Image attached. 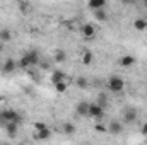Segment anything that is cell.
Here are the masks:
<instances>
[{"instance_id": "obj_1", "label": "cell", "mask_w": 147, "mask_h": 145, "mask_svg": "<svg viewBox=\"0 0 147 145\" xmlns=\"http://www.w3.org/2000/svg\"><path fill=\"white\" fill-rule=\"evenodd\" d=\"M22 118L17 111L14 109H2L0 111V123L2 125H7V123H16V125H21Z\"/></svg>"}, {"instance_id": "obj_2", "label": "cell", "mask_w": 147, "mask_h": 145, "mask_svg": "<svg viewBox=\"0 0 147 145\" xmlns=\"http://www.w3.org/2000/svg\"><path fill=\"white\" fill-rule=\"evenodd\" d=\"M108 89H110V92H113V94L123 92V89H125V80H123L121 77H118V75H113V77L108 79Z\"/></svg>"}, {"instance_id": "obj_3", "label": "cell", "mask_w": 147, "mask_h": 145, "mask_svg": "<svg viewBox=\"0 0 147 145\" xmlns=\"http://www.w3.org/2000/svg\"><path fill=\"white\" fill-rule=\"evenodd\" d=\"M80 34H82L84 39H87V41L94 39V38H96V26H94V24H84V26L80 28Z\"/></svg>"}, {"instance_id": "obj_4", "label": "cell", "mask_w": 147, "mask_h": 145, "mask_svg": "<svg viewBox=\"0 0 147 145\" xmlns=\"http://www.w3.org/2000/svg\"><path fill=\"white\" fill-rule=\"evenodd\" d=\"M103 116H105V109L101 108L99 104H96V103H91L89 104V118L103 119Z\"/></svg>"}, {"instance_id": "obj_5", "label": "cell", "mask_w": 147, "mask_h": 145, "mask_svg": "<svg viewBox=\"0 0 147 145\" xmlns=\"http://www.w3.org/2000/svg\"><path fill=\"white\" fill-rule=\"evenodd\" d=\"M26 60H28V63H29V67L33 68V67H36L38 63H39V55H38V51H28V53H24L22 55Z\"/></svg>"}, {"instance_id": "obj_6", "label": "cell", "mask_w": 147, "mask_h": 145, "mask_svg": "<svg viewBox=\"0 0 147 145\" xmlns=\"http://www.w3.org/2000/svg\"><path fill=\"white\" fill-rule=\"evenodd\" d=\"M89 104H91V103H87V101H80V103L75 106V113H77L79 116H82V118L89 116Z\"/></svg>"}, {"instance_id": "obj_7", "label": "cell", "mask_w": 147, "mask_h": 145, "mask_svg": "<svg viewBox=\"0 0 147 145\" xmlns=\"http://www.w3.org/2000/svg\"><path fill=\"white\" fill-rule=\"evenodd\" d=\"M137 119V111L134 108H127L123 113V123H134Z\"/></svg>"}, {"instance_id": "obj_8", "label": "cell", "mask_w": 147, "mask_h": 145, "mask_svg": "<svg viewBox=\"0 0 147 145\" xmlns=\"http://www.w3.org/2000/svg\"><path fill=\"white\" fill-rule=\"evenodd\" d=\"M3 73H12L17 70V60H12V58H9V60H5V63H3Z\"/></svg>"}, {"instance_id": "obj_9", "label": "cell", "mask_w": 147, "mask_h": 145, "mask_svg": "<svg viewBox=\"0 0 147 145\" xmlns=\"http://www.w3.org/2000/svg\"><path fill=\"white\" fill-rule=\"evenodd\" d=\"M123 68H130V67H134L135 65V58L132 56V55H123L121 58H120V62H118Z\"/></svg>"}, {"instance_id": "obj_10", "label": "cell", "mask_w": 147, "mask_h": 145, "mask_svg": "<svg viewBox=\"0 0 147 145\" xmlns=\"http://www.w3.org/2000/svg\"><path fill=\"white\" fill-rule=\"evenodd\" d=\"M108 132L113 133V135H120V133L123 132V123H120V121H111L110 125H108Z\"/></svg>"}, {"instance_id": "obj_11", "label": "cell", "mask_w": 147, "mask_h": 145, "mask_svg": "<svg viewBox=\"0 0 147 145\" xmlns=\"http://www.w3.org/2000/svg\"><path fill=\"white\" fill-rule=\"evenodd\" d=\"M51 137V130L46 128V130H41V132H34V140L38 142H43V140H48Z\"/></svg>"}, {"instance_id": "obj_12", "label": "cell", "mask_w": 147, "mask_h": 145, "mask_svg": "<svg viewBox=\"0 0 147 145\" xmlns=\"http://www.w3.org/2000/svg\"><path fill=\"white\" fill-rule=\"evenodd\" d=\"M92 58H94V55H92V51H89V50L82 51V55H80L82 65H91V63H92Z\"/></svg>"}, {"instance_id": "obj_13", "label": "cell", "mask_w": 147, "mask_h": 145, "mask_svg": "<svg viewBox=\"0 0 147 145\" xmlns=\"http://www.w3.org/2000/svg\"><path fill=\"white\" fill-rule=\"evenodd\" d=\"M3 128H5L9 137H16L19 132V125H16V123H7V125H3Z\"/></svg>"}, {"instance_id": "obj_14", "label": "cell", "mask_w": 147, "mask_h": 145, "mask_svg": "<svg viewBox=\"0 0 147 145\" xmlns=\"http://www.w3.org/2000/svg\"><path fill=\"white\" fill-rule=\"evenodd\" d=\"M50 80H51V84H53V85H55V84H58V82H63V80H65V73L62 72V70H55V72L51 73Z\"/></svg>"}, {"instance_id": "obj_15", "label": "cell", "mask_w": 147, "mask_h": 145, "mask_svg": "<svg viewBox=\"0 0 147 145\" xmlns=\"http://www.w3.org/2000/svg\"><path fill=\"white\" fill-rule=\"evenodd\" d=\"M105 5H106V2H105V0H91V2L87 3V7H89V9H92L94 12H96V10L105 9Z\"/></svg>"}, {"instance_id": "obj_16", "label": "cell", "mask_w": 147, "mask_h": 145, "mask_svg": "<svg viewBox=\"0 0 147 145\" xmlns=\"http://www.w3.org/2000/svg\"><path fill=\"white\" fill-rule=\"evenodd\" d=\"M10 39H12V33H10V29L2 28V29H0V43H9Z\"/></svg>"}, {"instance_id": "obj_17", "label": "cell", "mask_w": 147, "mask_h": 145, "mask_svg": "<svg viewBox=\"0 0 147 145\" xmlns=\"http://www.w3.org/2000/svg\"><path fill=\"white\" fill-rule=\"evenodd\" d=\"M134 28H135V31H146L147 29V21L142 19V17L135 19V21H134Z\"/></svg>"}, {"instance_id": "obj_18", "label": "cell", "mask_w": 147, "mask_h": 145, "mask_svg": "<svg viewBox=\"0 0 147 145\" xmlns=\"http://www.w3.org/2000/svg\"><path fill=\"white\" fill-rule=\"evenodd\" d=\"M53 87H55V91H57L58 94H65V92H67V89H69V82H67V80H63V82L55 84Z\"/></svg>"}, {"instance_id": "obj_19", "label": "cell", "mask_w": 147, "mask_h": 145, "mask_svg": "<svg viewBox=\"0 0 147 145\" xmlns=\"http://www.w3.org/2000/svg\"><path fill=\"white\" fill-rule=\"evenodd\" d=\"M75 130H77V128H75L74 123H70V121H65V123H63V133H65V135H74Z\"/></svg>"}, {"instance_id": "obj_20", "label": "cell", "mask_w": 147, "mask_h": 145, "mask_svg": "<svg viewBox=\"0 0 147 145\" xmlns=\"http://www.w3.org/2000/svg\"><path fill=\"white\" fill-rule=\"evenodd\" d=\"M65 60H67V53L63 50H57L55 51V62L57 63H63Z\"/></svg>"}, {"instance_id": "obj_21", "label": "cell", "mask_w": 147, "mask_h": 145, "mask_svg": "<svg viewBox=\"0 0 147 145\" xmlns=\"http://www.w3.org/2000/svg\"><path fill=\"white\" fill-rule=\"evenodd\" d=\"M94 17H96L98 21L105 22V21L108 19V14H106V10H105V9H101V10H96V12H94Z\"/></svg>"}, {"instance_id": "obj_22", "label": "cell", "mask_w": 147, "mask_h": 145, "mask_svg": "<svg viewBox=\"0 0 147 145\" xmlns=\"http://www.w3.org/2000/svg\"><path fill=\"white\" fill-rule=\"evenodd\" d=\"M96 104H99L103 109H106V104H108V99H106V96H105V94H99V96H98V101H96Z\"/></svg>"}, {"instance_id": "obj_23", "label": "cell", "mask_w": 147, "mask_h": 145, "mask_svg": "<svg viewBox=\"0 0 147 145\" xmlns=\"http://www.w3.org/2000/svg\"><path fill=\"white\" fill-rule=\"evenodd\" d=\"M75 85H77V87H80V89H87V85H89V84H87V79L79 77V79H77V82H75Z\"/></svg>"}, {"instance_id": "obj_24", "label": "cell", "mask_w": 147, "mask_h": 145, "mask_svg": "<svg viewBox=\"0 0 147 145\" xmlns=\"http://www.w3.org/2000/svg\"><path fill=\"white\" fill-rule=\"evenodd\" d=\"M33 126H34V132H41V130H46V128H48L45 121H34Z\"/></svg>"}, {"instance_id": "obj_25", "label": "cell", "mask_w": 147, "mask_h": 145, "mask_svg": "<svg viewBox=\"0 0 147 145\" xmlns=\"http://www.w3.org/2000/svg\"><path fill=\"white\" fill-rule=\"evenodd\" d=\"M94 130L99 132V133H105V132H108V126H105L103 123H96V125H94Z\"/></svg>"}, {"instance_id": "obj_26", "label": "cell", "mask_w": 147, "mask_h": 145, "mask_svg": "<svg viewBox=\"0 0 147 145\" xmlns=\"http://www.w3.org/2000/svg\"><path fill=\"white\" fill-rule=\"evenodd\" d=\"M140 132H142V135H146V137H147V123H144V125H142Z\"/></svg>"}, {"instance_id": "obj_27", "label": "cell", "mask_w": 147, "mask_h": 145, "mask_svg": "<svg viewBox=\"0 0 147 145\" xmlns=\"http://www.w3.org/2000/svg\"><path fill=\"white\" fill-rule=\"evenodd\" d=\"M3 101H5V97H3V96H0V104H2Z\"/></svg>"}, {"instance_id": "obj_28", "label": "cell", "mask_w": 147, "mask_h": 145, "mask_svg": "<svg viewBox=\"0 0 147 145\" xmlns=\"http://www.w3.org/2000/svg\"><path fill=\"white\" fill-rule=\"evenodd\" d=\"M17 145H26V144H24V142H19V144H17Z\"/></svg>"}, {"instance_id": "obj_29", "label": "cell", "mask_w": 147, "mask_h": 145, "mask_svg": "<svg viewBox=\"0 0 147 145\" xmlns=\"http://www.w3.org/2000/svg\"><path fill=\"white\" fill-rule=\"evenodd\" d=\"M2 145H10V144H2Z\"/></svg>"}, {"instance_id": "obj_30", "label": "cell", "mask_w": 147, "mask_h": 145, "mask_svg": "<svg viewBox=\"0 0 147 145\" xmlns=\"http://www.w3.org/2000/svg\"><path fill=\"white\" fill-rule=\"evenodd\" d=\"M139 145H144V144H139Z\"/></svg>"}]
</instances>
